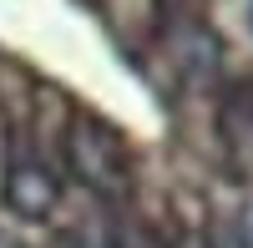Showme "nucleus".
<instances>
[{"instance_id": "nucleus-1", "label": "nucleus", "mask_w": 253, "mask_h": 248, "mask_svg": "<svg viewBox=\"0 0 253 248\" xmlns=\"http://www.w3.org/2000/svg\"><path fill=\"white\" fill-rule=\"evenodd\" d=\"M61 157H66V172L101 203H122L132 193V157H126L122 137L107 122L76 117L66 127V137H61Z\"/></svg>"}, {"instance_id": "nucleus-6", "label": "nucleus", "mask_w": 253, "mask_h": 248, "mask_svg": "<svg viewBox=\"0 0 253 248\" xmlns=\"http://www.w3.org/2000/svg\"><path fill=\"white\" fill-rule=\"evenodd\" d=\"M248 15H253V5H248Z\"/></svg>"}, {"instance_id": "nucleus-5", "label": "nucleus", "mask_w": 253, "mask_h": 248, "mask_svg": "<svg viewBox=\"0 0 253 248\" xmlns=\"http://www.w3.org/2000/svg\"><path fill=\"white\" fill-rule=\"evenodd\" d=\"M0 248H10V243H0Z\"/></svg>"}, {"instance_id": "nucleus-3", "label": "nucleus", "mask_w": 253, "mask_h": 248, "mask_svg": "<svg viewBox=\"0 0 253 248\" xmlns=\"http://www.w3.org/2000/svg\"><path fill=\"white\" fill-rule=\"evenodd\" d=\"M107 248H172L157 228H147L142 218H117L107 228Z\"/></svg>"}, {"instance_id": "nucleus-4", "label": "nucleus", "mask_w": 253, "mask_h": 248, "mask_svg": "<svg viewBox=\"0 0 253 248\" xmlns=\"http://www.w3.org/2000/svg\"><path fill=\"white\" fill-rule=\"evenodd\" d=\"M56 248H91V243H86V238H81V233H66V238H61Z\"/></svg>"}, {"instance_id": "nucleus-2", "label": "nucleus", "mask_w": 253, "mask_h": 248, "mask_svg": "<svg viewBox=\"0 0 253 248\" xmlns=\"http://www.w3.org/2000/svg\"><path fill=\"white\" fill-rule=\"evenodd\" d=\"M0 198H5V208L15 218H51L56 213V203H61V177L51 172V162L46 157H36V152H10L5 162H0Z\"/></svg>"}]
</instances>
